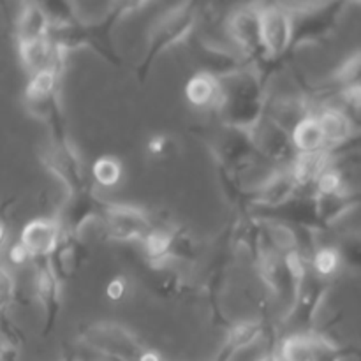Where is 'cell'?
Wrapping results in <instances>:
<instances>
[{
    "label": "cell",
    "mask_w": 361,
    "mask_h": 361,
    "mask_svg": "<svg viewBox=\"0 0 361 361\" xmlns=\"http://www.w3.org/2000/svg\"><path fill=\"white\" fill-rule=\"evenodd\" d=\"M324 94L334 95L341 101L342 109L355 115L361 111V51L345 59L331 74L330 85L323 88Z\"/></svg>",
    "instance_id": "9c48e42d"
},
{
    "label": "cell",
    "mask_w": 361,
    "mask_h": 361,
    "mask_svg": "<svg viewBox=\"0 0 361 361\" xmlns=\"http://www.w3.org/2000/svg\"><path fill=\"white\" fill-rule=\"evenodd\" d=\"M101 224L109 240L118 243H141L154 228L145 210L130 204L106 203Z\"/></svg>",
    "instance_id": "8992f818"
},
{
    "label": "cell",
    "mask_w": 361,
    "mask_h": 361,
    "mask_svg": "<svg viewBox=\"0 0 361 361\" xmlns=\"http://www.w3.org/2000/svg\"><path fill=\"white\" fill-rule=\"evenodd\" d=\"M197 11L194 4H178L173 9L166 11L154 25L148 37L147 53L140 66L141 78H145L154 66L155 60L168 49L175 48L192 34L197 21Z\"/></svg>",
    "instance_id": "7a4b0ae2"
},
{
    "label": "cell",
    "mask_w": 361,
    "mask_h": 361,
    "mask_svg": "<svg viewBox=\"0 0 361 361\" xmlns=\"http://www.w3.org/2000/svg\"><path fill=\"white\" fill-rule=\"evenodd\" d=\"M122 166H120V162L113 157H101L94 162V166H92L94 182L97 183V185L106 187V189L118 185L120 180H122Z\"/></svg>",
    "instance_id": "ffe728a7"
},
{
    "label": "cell",
    "mask_w": 361,
    "mask_h": 361,
    "mask_svg": "<svg viewBox=\"0 0 361 361\" xmlns=\"http://www.w3.org/2000/svg\"><path fill=\"white\" fill-rule=\"evenodd\" d=\"M49 21L42 4H25L16 18V42L18 46L41 41L49 34Z\"/></svg>",
    "instance_id": "9a60e30c"
},
{
    "label": "cell",
    "mask_w": 361,
    "mask_h": 361,
    "mask_svg": "<svg viewBox=\"0 0 361 361\" xmlns=\"http://www.w3.org/2000/svg\"><path fill=\"white\" fill-rule=\"evenodd\" d=\"M197 60H200V73L210 74L215 80L231 76L249 66L238 51H231V49L210 44V42L200 46Z\"/></svg>",
    "instance_id": "8fae6325"
},
{
    "label": "cell",
    "mask_w": 361,
    "mask_h": 361,
    "mask_svg": "<svg viewBox=\"0 0 361 361\" xmlns=\"http://www.w3.org/2000/svg\"><path fill=\"white\" fill-rule=\"evenodd\" d=\"M185 97L194 108L214 111L219 101V80H215L210 74L196 71L185 85Z\"/></svg>",
    "instance_id": "e0dca14e"
},
{
    "label": "cell",
    "mask_w": 361,
    "mask_h": 361,
    "mask_svg": "<svg viewBox=\"0 0 361 361\" xmlns=\"http://www.w3.org/2000/svg\"><path fill=\"white\" fill-rule=\"evenodd\" d=\"M148 150H150L152 155L159 157V155H164L166 150H168V137L157 136L154 140H150L148 143Z\"/></svg>",
    "instance_id": "603a6c76"
},
{
    "label": "cell",
    "mask_w": 361,
    "mask_h": 361,
    "mask_svg": "<svg viewBox=\"0 0 361 361\" xmlns=\"http://www.w3.org/2000/svg\"><path fill=\"white\" fill-rule=\"evenodd\" d=\"M42 164L49 173L66 187L67 196H74L83 190H88L87 175H85L83 162L78 152L66 140H53V143L42 152Z\"/></svg>",
    "instance_id": "52a82bcc"
},
{
    "label": "cell",
    "mask_w": 361,
    "mask_h": 361,
    "mask_svg": "<svg viewBox=\"0 0 361 361\" xmlns=\"http://www.w3.org/2000/svg\"><path fill=\"white\" fill-rule=\"evenodd\" d=\"M291 141L296 154H316V152L328 150L323 130H321V126L314 113H310L302 122L296 123L295 129L291 130Z\"/></svg>",
    "instance_id": "2e32d148"
},
{
    "label": "cell",
    "mask_w": 361,
    "mask_h": 361,
    "mask_svg": "<svg viewBox=\"0 0 361 361\" xmlns=\"http://www.w3.org/2000/svg\"><path fill=\"white\" fill-rule=\"evenodd\" d=\"M314 115H316L321 130H323L328 152L338 150L341 147H344L358 133L355 116L349 115L345 109H342L337 104L316 106Z\"/></svg>",
    "instance_id": "30bf717a"
},
{
    "label": "cell",
    "mask_w": 361,
    "mask_h": 361,
    "mask_svg": "<svg viewBox=\"0 0 361 361\" xmlns=\"http://www.w3.org/2000/svg\"><path fill=\"white\" fill-rule=\"evenodd\" d=\"M106 293H108V298L113 300V302L123 300V296H126V293H127V281L123 277L113 279V281L108 284Z\"/></svg>",
    "instance_id": "7402d4cb"
},
{
    "label": "cell",
    "mask_w": 361,
    "mask_h": 361,
    "mask_svg": "<svg viewBox=\"0 0 361 361\" xmlns=\"http://www.w3.org/2000/svg\"><path fill=\"white\" fill-rule=\"evenodd\" d=\"M309 268L316 277L328 282H334L335 277L344 270L335 245L316 247V250L309 257Z\"/></svg>",
    "instance_id": "d6986e66"
},
{
    "label": "cell",
    "mask_w": 361,
    "mask_h": 361,
    "mask_svg": "<svg viewBox=\"0 0 361 361\" xmlns=\"http://www.w3.org/2000/svg\"><path fill=\"white\" fill-rule=\"evenodd\" d=\"M14 300H16V282L13 274L0 264V335L18 344V331L9 317Z\"/></svg>",
    "instance_id": "ac0fdd59"
},
{
    "label": "cell",
    "mask_w": 361,
    "mask_h": 361,
    "mask_svg": "<svg viewBox=\"0 0 361 361\" xmlns=\"http://www.w3.org/2000/svg\"><path fill=\"white\" fill-rule=\"evenodd\" d=\"M35 298L46 314V331L55 326L60 309V277L55 274L48 261L37 263L35 270Z\"/></svg>",
    "instance_id": "4fadbf2b"
},
{
    "label": "cell",
    "mask_w": 361,
    "mask_h": 361,
    "mask_svg": "<svg viewBox=\"0 0 361 361\" xmlns=\"http://www.w3.org/2000/svg\"><path fill=\"white\" fill-rule=\"evenodd\" d=\"M314 204H316V217L319 224V231H326L337 221L355 208L361 207V190H342V192L330 194V196H319L314 194Z\"/></svg>",
    "instance_id": "7c38bea8"
},
{
    "label": "cell",
    "mask_w": 361,
    "mask_h": 361,
    "mask_svg": "<svg viewBox=\"0 0 361 361\" xmlns=\"http://www.w3.org/2000/svg\"><path fill=\"white\" fill-rule=\"evenodd\" d=\"M341 256L342 267L351 270H361V238L360 236H348L335 245Z\"/></svg>",
    "instance_id": "44dd1931"
},
{
    "label": "cell",
    "mask_w": 361,
    "mask_h": 361,
    "mask_svg": "<svg viewBox=\"0 0 361 361\" xmlns=\"http://www.w3.org/2000/svg\"><path fill=\"white\" fill-rule=\"evenodd\" d=\"M259 28L268 73L270 66L293 53V20L288 4H259Z\"/></svg>",
    "instance_id": "277c9868"
},
{
    "label": "cell",
    "mask_w": 361,
    "mask_h": 361,
    "mask_svg": "<svg viewBox=\"0 0 361 361\" xmlns=\"http://www.w3.org/2000/svg\"><path fill=\"white\" fill-rule=\"evenodd\" d=\"M18 53H20L21 66L27 71L28 76H34V74L42 73V71L63 69V60H66V56L51 44V41L48 37L41 39V41L18 46Z\"/></svg>",
    "instance_id": "5bb4252c"
},
{
    "label": "cell",
    "mask_w": 361,
    "mask_h": 361,
    "mask_svg": "<svg viewBox=\"0 0 361 361\" xmlns=\"http://www.w3.org/2000/svg\"><path fill=\"white\" fill-rule=\"evenodd\" d=\"M62 226L56 221V217H41L25 224V228L20 233L18 243L23 247L30 261L42 263V261L51 259L53 254L56 252L59 245L62 243Z\"/></svg>",
    "instance_id": "ba28073f"
},
{
    "label": "cell",
    "mask_w": 361,
    "mask_h": 361,
    "mask_svg": "<svg viewBox=\"0 0 361 361\" xmlns=\"http://www.w3.org/2000/svg\"><path fill=\"white\" fill-rule=\"evenodd\" d=\"M267 102V80L247 66L219 80V101L214 113L221 120V126L250 133L264 118Z\"/></svg>",
    "instance_id": "6da1fadb"
},
{
    "label": "cell",
    "mask_w": 361,
    "mask_h": 361,
    "mask_svg": "<svg viewBox=\"0 0 361 361\" xmlns=\"http://www.w3.org/2000/svg\"><path fill=\"white\" fill-rule=\"evenodd\" d=\"M293 20L291 51L307 44H317L330 37L337 28L348 4H300L289 6Z\"/></svg>",
    "instance_id": "3957f363"
},
{
    "label": "cell",
    "mask_w": 361,
    "mask_h": 361,
    "mask_svg": "<svg viewBox=\"0 0 361 361\" xmlns=\"http://www.w3.org/2000/svg\"><path fill=\"white\" fill-rule=\"evenodd\" d=\"M81 344L97 355L116 361H140L147 348L127 328L115 323L90 324L81 334Z\"/></svg>",
    "instance_id": "5b68a950"
},
{
    "label": "cell",
    "mask_w": 361,
    "mask_h": 361,
    "mask_svg": "<svg viewBox=\"0 0 361 361\" xmlns=\"http://www.w3.org/2000/svg\"><path fill=\"white\" fill-rule=\"evenodd\" d=\"M62 361H73L71 358H67V360H62Z\"/></svg>",
    "instance_id": "cb8c5ba5"
}]
</instances>
